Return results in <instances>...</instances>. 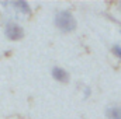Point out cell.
Wrapping results in <instances>:
<instances>
[{
  "instance_id": "obj_2",
  "label": "cell",
  "mask_w": 121,
  "mask_h": 119,
  "mask_svg": "<svg viewBox=\"0 0 121 119\" xmlns=\"http://www.w3.org/2000/svg\"><path fill=\"white\" fill-rule=\"evenodd\" d=\"M3 31L9 41H20L24 38V28L16 20H7L4 23Z\"/></svg>"
},
{
  "instance_id": "obj_5",
  "label": "cell",
  "mask_w": 121,
  "mask_h": 119,
  "mask_svg": "<svg viewBox=\"0 0 121 119\" xmlns=\"http://www.w3.org/2000/svg\"><path fill=\"white\" fill-rule=\"evenodd\" d=\"M104 115L107 119H121V105L118 104H111L106 108Z\"/></svg>"
},
{
  "instance_id": "obj_6",
  "label": "cell",
  "mask_w": 121,
  "mask_h": 119,
  "mask_svg": "<svg viewBox=\"0 0 121 119\" xmlns=\"http://www.w3.org/2000/svg\"><path fill=\"white\" fill-rule=\"evenodd\" d=\"M111 52L114 53V56H116L117 59L121 60V46H120V45H117V44H116V45H113V46H111Z\"/></svg>"
},
{
  "instance_id": "obj_3",
  "label": "cell",
  "mask_w": 121,
  "mask_h": 119,
  "mask_svg": "<svg viewBox=\"0 0 121 119\" xmlns=\"http://www.w3.org/2000/svg\"><path fill=\"white\" fill-rule=\"evenodd\" d=\"M0 4L7 10V13L13 11V13L23 14V16H28V14H31L30 3H28V1H24V0H17V1H1Z\"/></svg>"
},
{
  "instance_id": "obj_7",
  "label": "cell",
  "mask_w": 121,
  "mask_h": 119,
  "mask_svg": "<svg viewBox=\"0 0 121 119\" xmlns=\"http://www.w3.org/2000/svg\"><path fill=\"white\" fill-rule=\"evenodd\" d=\"M91 95V90H90V87H85L83 88V98L86 99V98H89Z\"/></svg>"
},
{
  "instance_id": "obj_1",
  "label": "cell",
  "mask_w": 121,
  "mask_h": 119,
  "mask_svg": "<svg viewBox=\"0 0 121 119\" xmlns=\"http://www.w3.org/2000/svg\"><path fill=\"white\" fill-rule=\"evenodd\" d=\"M54 25L62 34L75 32L78 28V21L72 11L69 10H56L54 14Z\"/></svg>"
},
{
  "instance_id": "obj_4",
  "label": "cell",
  "mask_w": 121,
  "mask_h": 119,
  "mask_svg": "<svg viewBox=\"0 0 121 119\" xmlns=\"http://www.w3.org/2000/svg\"><path fill=\"white\" fill-rule=\"evenodd\" d=\"M51 76H52V79H54L55 81L62 83V84L69 83V79H70L69 73H68L63 67H60V66H54V67L51 69Z\"/></svg>"
},
{
  "instance_id": "obj_8",
  "label": "cell",
  "mask_w": 121,
  "mask_h": 119,
  "mask_svg": "<svg viewBox=\"0 0 121 119\" xmlns=\"http://www.w3.org/2000/svg\"><path fill=\"white\" fill-rule=\"evenodd\" d=\"M120 7H121V3H120Z\"/></svg>"
}]
</instances>
